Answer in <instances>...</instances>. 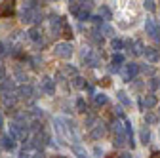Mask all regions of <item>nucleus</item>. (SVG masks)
<instances>
[{
	"label": "nucleus",
	"instance_id": "nucleus-1",
	"mask_svg": "<svg viewBox=\"0 0 160 158\" xmlns=\"http://www.w3.org/2000/svg\"><path fill=\"white\" fill-rule=\"evenodd\" d=\"M120 71V76H122V80L124 82H132V78L139 72V65L137 63H126L118 69Z\"/></svg>",
	"mask_w": 160,
	"mask_h": 158
},
{
	"label": "nucleus",
	"instance_id": "nucleus-2",
	"mask_svg": "<svg viewBox=\"0 0 160 158\" xmlns=\"http://www.w3.org/2000/svg\"><path fill=\"white\" fill-rule=\"evenodd\" d=\"M53 53H55V57H59V59H71V55H72V46H71V42H59V44H55Z\"/></svg>",
	"mask_w": 160,
	"mask_h": 158
},
{
	"label": "nucleus",
	"instance_id": "nucleus-3",
	"mask_svg": "<svg viewBox=\"0 0 160 158\" xmlns=\"http://www.w3.org/2000/svg\"><path fill=\"white\" fill-rule=\"evenodd\" d=\"M145 31L147 34H151L156 42H160V29H158V23L154 21L152 17H147V21H145Z\"/></svg>",
	"mask_w": 160,
	"mask_h": 158
},
{
	"label": "nucleus",
	"instance_id": "nucleus-4",
	"mask_svg": "<svg viewBox=\"0 0 160 158\" xmlns=\"http://www.w3.org/2000/svg\"><path fill=\"white\" fill-rule=\"evenodd\" d=\"M15 13V2H0V17H12Z\"/></svg>",
	"mask_w": 160,
	"mask_h": 158
},
{
	"label": "nucleus",
	"instance_id": "nucleus-5",
	"mask_svg": "<svg viewBox=\"0 0 160 158\" xmlns=\"http://www.w3.org/2000/svg\"><path fill=\"white\" fill-rule=\"evenodd\" d=\"M124 46H128V48H130V52H132L133 55H143V52H145V46H143V42H141V40H135V42H126Z\"/></svg>",
	"mask_w": 160,
	"mask_h": 158
},
{
	"label": "nucleus",
	"instance_id": "nucleus-6",
	"mask_svg": "<svg viewBox=\"0 0 160 158\" xmlns=\"http://www.w3.org/2000/svg\"><path fill=\"white\" fill-rule=\"evenodd\" d=\"M84 61H86L88 67H99V65H101V57H99L97 52H90V53L84 57Z\"/></svg>",
	"mask_w": 160,
	"mask_h": 158
},
{
	"label": "nucleus",
	"instance_id": "nucleus-7",
	"mask_svg": "<svg viewBox=\"0 0 160 158\" xmlns=\"http://www.w3.org/2000/svg\"><path fill=\"white\" fill-rule=\"evenodd\" d=\"M143 55L147 57L149 63H158V61H160V52H158L156 48H145Z\"/></svg>",
	"mask_w": 160,
	"mask_h": 158
},
{
	"label": "nucleus",
	"instance_id": "nucleus-8",
	"mask_svg": "<svg viewBox=\"0 0 160 158\" xmlns=\"http://www.w3.org/2000/svg\"><path fill=\"white\" fill-rule=\"evenodd\" d=\"M17 93H19V97H21V99H32V97H36V95H34V88L29 86V84L21 86V88L17 90Z\"/></svg>",
	"mask_w": 160,
	"mask_h": 158
},
{
	"label": "nucleus",
	"instance_id": "nucleus-9",
	"mask_svg": "<svg viewBox=\"0 0 160 158\" xmlns=\"http://www.w3.org/2000/svg\"><path fill=\"white\" fill-rule=\"evenodd\" d=\"M15 101H17V95H13L12 91H4L2 93V103L6 109H13L15 107Z\"/></svg>",
	"mask_w": 160,
	"mask_h": 158
},
{
	"label": "nucleus",
	"instance_id": "nucleus-10",
	"mask_svg": "<svg viewBox=\"0 0 160 158\" xmlns=\"http://www.w3.org/2000/svg\"><path fill=\"white\" fill-rule=\"evenodd\" d=\"M105 133H107V126L97 124V126H93V130L90 131V137H92V139H101Z\"/></svg>",
	"mask_w": 160,
	"mask_h": 158
},
{
	"label": "nucleus",
	"instance_id": "nucleus-11",
	"mask_svg": "<svg viewBox=\"0 0 160 158\" xmlns=\"http://www.w3.org/2000/svg\"><path fill=\"white\" fill-rule=\"evenodd\" d=\"M42 90L46 91V93H53L55 91V80H52L50 76H42Z\"/></svg>",
	"mask_w": 160,
	"mask_h": 158
},
{
	"label": "nucleus",
	"instance_id": "nucleus-12",
	"mask_svg": "<svg viewBox=\"0 0 160 158\" xmlns=\"http://www.w3.org/2000/svg\"><path fill=\"white\" fill-rule=\"evenodd\" d=\"M63 76H76V67H72V65H65L61 71H59L57 72V78H59V80H63Z\"/></svg>",
	"mask_w": 160,
	"mask_h": 158
},
{
	"label": "nucleus",
	"instance_id": "nucleus-13",
	"mask_svg": "<svg viewBox=\"0 0 160 158\" xmlns=\"http://www.w3.org/2000/svg\"><path fill=\"white\" fill-rule=\"evenodd\" d=\"M59 34H61L63 38H67V40H71V38L74 36V34H72V29H71V25L65 21V19L61 21V29H59Z\"/></svg>",
	"mask_w": 160,
	"mask_h": 158
},
{
	"label": "nucleus",
	"instance_id": "nucleus-14",
	"mask_svg": "<svg viewBox=\"0 0 160 158\" xmlns=\"http://www.w3.org/2000/svg\"><path fill=\"white\" fill-rule=\"evenodd\" d=\"M122 63H124V55L122 53H114L112 55V61H111V71H118L120 67H122Z\"/></svg>",
	"mask_w": 160,
	"mask_h": 158
},
{
	"label": "nucleus",
	"instance_id": "nucleus-15",
	"mask_svg": "<svg viewBox=\"0 0 160 158\" xmlns=\"http://www.w3.org/2000/svg\"><path fill=\"white\" fill-rule=\"evenodd\" d=\"M143 105L147 107V109H152V107H156L158 105V99H156V95L154 93H149L145 99H143Z\"/></svg>",
	"mask_w": 160,
	"mask_h": 158
},
{
	"label": "nucleus",
	"instance_id": "nucleus-16",
	"mask_svg": "<svg viewBox=\"0 0 160 158\" xmlns=\"http://www.w3.org/2000/svg\"><path fill=\"white\" fill-rule=\"evenodd\" d=\"M2 147L8 149V151H13V147H15V139H13L12 135H4V137H2Z\"/></svg>",
	"mask_w": 160,
	"mask_h": 158
},
{
	"label": "nucleus",
	"instance_id": "nucleus-17",
	"mask_svg": "<svg viewBox=\"0 0 160 158\" xmlns=\"http://www.w3.org/2000/svg\"><path fill=\"white\" fill-rule=\"evenodd\" d=\"M116 97H118V101L122 103L124 107H130V105H132V101H130V97H128V93H126V91H122V90L116 91Z\"/></svg>",
	"mask_w": 160,
	"mask_h": 158
},
{
	"label": "nucleus",
	"instance_id": "nucleus-18",
	"mask_svg": "<svg viewBox=\"0 0 160 158\" xmlns=\"http://www.w3.org/2000/svg\"><path fill=\"white\" fill-rule=\"evenodd\" d=\"M72 86H74L76 90H84V88H86V78H82V76L76 74V76L72 78Z\"/></svg>",
	"mask_w": 160,
	"mask_h": 158
},
{
	"label": "nucleus",
	"instance_id": "nucleus-19",
	"mask_svg": "<svg viewBox=\"0 0 160 158\" xmlns=\"http://www.w3.org/2000/svg\"><path fill=\"white\" fill-rule=\"evenodd\" d=\"M93 103H95V107L107 105V95H103V93H93Z\"/></svg>",
	"mask_w": 160,
	"mask_h": 158
},
{
	"label": "nucleus",
	"instance_id": "nucleus-20",
	"mask_svg": "<svg viewBox=\"0 0 160 158\" xmlns=\"http://www.w3.org/2000/svg\"><path fill=\"white\" fill-rule=\"evenodd\" d=\"M99 34H105V36H112L114 34V31H112V27L111 25H107V23H101V27H99Z\"/></svg>",
	"mask_w": 160,
	"mask_h": 158
},
{
	"label": "nucleus",
	"instance_id": "nucleus-21",
	"mask_svg": "<svg viewBox=\"0 0 160 158\" xmlns=\"http://www.w3.org/2000/svg\"><path fill=\"white\" fill-rule=\"evenodd\" d=\"M156 122H158V114H154V112H149V111H147V114H145V124L154 126Z\"/></svg>",
	"mask_w": 160,
	"mask_h": 158
},
{
	"label": "nucleus",
	"instance_id": "nucleus-22",
	"mask_svg": "<svg viewBox=\"0 0 160 158\" xmlns=\"http://www.w3.org/2000/svg\"><path fill=\"white\" fill-rule=\"evenodd\" d=\"M76 111H78V112H82V114L88 112V105H86V101L82 99V97H78V99H76Z\"/></svg>",
	"mask_w": 160,
	"mask_h": 158
},
{
	"label": "nucleus",
	"instance_id": "nucleus-23",
	"mask_svg": "<svg viewBox=\"0 0 160 158\" xmlns=\"http://www.w3.org/2000/svg\"><path fill=\"white\" fill-rule=\"evenodd\" d=\"M139 137H141V143H143V145L151 143V131H149V128H143L141 133H139Z\"/></svg>",
	"mask_w": 160,
	"mask_h": 158
},
{
	"label": "nucleus",
	"instance_id": "nucleus-24",
	"mask_svg": "<svg viewBox=\"0 0 160 158\" xmlns=\"http://www.w3.org/2000/svg\"><path fill=\"white\" fill-rule=\"evenodd\" d=\"M40 36H42V32H40L36 27H32V29L29 31V38H31V40H34V42H40Z\"/></svg>",
	"mask_w": 160,
	"mask_h": 158
},
{
	"label": "nucleus",
	"instance_id": "nucleus-25",
	"mask_svg": "<svg viewBox=\"0 0 160 158\" xmlns=\"http://www.w3.org/2000/svg\"><path fill=\"white\" fill-rule=\"evenodd\" d=\"M124 139H128V137L124 135V133H114V147H122L124 145Z\"/></svg>",
	"mask_w": 160,
	"mask_h": 158
},
{
	"label": "nucleus",
	"instance_id": "nucleus-26",
	"mask_svg": "<svg viewBox=\"0 0 160 158\" xmlns=\"http://www.w3.org/2000/svg\"><path fill=\"white\" fill-rule=\"evenodd\" d=\"M111 48H112L114 52H120V50H124V42H122V40H118V38H112Z\"/></svg>",
	"mask_w": 160,
	"mask_h": 158
},
{
	"label": "nucleus",
	"instance_id": "nucleus-27",
	"mask_svg": "<svg viewBox=\"0 0 160 158\" xmlns=\"http://www.w3.org/2000/svg\"><path fill=\"white\" fill-rule=\"evenodd\" d=\"M99 17H103V19H111V17H112V13H111V10H109L107 6H101V8H99Z\"/></svg>",
	"mask_w": 160,
	"mask_h": 158
},
{
	"label": "nucleus",
	"instance_id": "nucleus-28",
	"mask_svg": "<svg viewBox=\"0 0 160 158\" xmlns=\"http://www.w3.org/2000/svg\"><path fill=\"white\" fill-rule=\"evenodd\" d=\"M72 152L78 156V158H88V154H86V151L82 149V147H78V145H74L72 147Z\"/></svg>",
	"mask_w": 160,
	"mask_h": 158
},
{
	"label": "nucleus",
	"instance_id": "nucleus-29",
	"mask_svg": "<svg viewBox=\"0 0 160 158\" xmlns=\"http://www.w3.org/2000/svg\"><path fill=\"white\" fill-rule=\"evenodd\" d=\"M80 6H82V2H71V4H69V12L76 15V13L80 12Z\"/></svg>",
	"mask_w": 160,
	"mask_h": 158
},
{
	"label": "nucleus",
	"instance_id": "nucleus-30",
	"mask_svg": "<svg viewBox=\"0 0 160 158\" xmlns=\"http://www.w3.org/2000/svg\"><path fill=\"white\" fill-rule=\"evenodd\" d=\"M143 6H145V10H149V12H154L156 2H152V0H147V2H143Z\"/></svg>",
	"mask_w": 160,
	"mask_h": 158
},
{
	"label": "nucleus",
	"instance_id": "nucleus-31",
	"mask_svg": "<svg viewBox=\"0 0 160 158\" xmlns=\"http://www.w3.org/2000/svg\"><path fill=\"white\" fill-rule=\"evenodd\" d=\"M139 71H143L145 74H154V69L151 65H141V67H139Z\"/></svg>",
	"mask_w": 160,
	"mask_h": 158
},
{
	"label": "nucleus",
	"instance_id": "nucleus-32",
	"mask_svg": "<svg viewBox=\"0 0 160 158\" xmlns=\"http://www.w3.org/2000/svg\"><path fill=\"white\" fill-rule=\"evenodd\" d=\"M92 40H93L95 44H103V36L99 34V32H93V34H92Z\"/></svg>",
	"mask_w": 160,
	"mask_h": 158
},
{
	"label": "nucleus",
	"instance_id": "nucleus-33",
	"mask_svg": "<svg viewBox=\"0 0 160 158\" xmlns=\"http://www.w3.org/2000/svg\"><path fill=\"white\" fill-rule=\"evenodd\" d=\"M149 88H151V90H156V88H160L158 78H151V80H149Z\"/></svg>",
	"mask_w": 160,
	"mask_h": 158
},
{
	"label": "nucleus",
	"instance_id": "nucleus-34",
	"mask_svg": "<svg viewBox=\"0 0 160 158\" xmlns=\"http://www.w3.org/2000/svg\"><path fill=\"white\" fill-rule=\"evenodd\" d=\"M93 122H95V116L90 114V116L86 118V126H88V128H93Z\"/></svg>",
	"mask_w": 160,
	"mask_h": 158
},
{
	"label": "nucleus",
	"instance_id": "nucleus-35",
	"mask_svg": "<svg viewBox=\"0 0 160 158\" xmlns=\"http://www.w3.org/2000/svg\"><path fill=\"white\" fill-rule=\"evenodd\" d=\"M31 63H32V69H38V65L42 63V59H40V57H32V59H31Z\"/></svg>",
	"mask_w": 160,
	"mask_h": 158
},
{
	"label": "nucleus",
	"instance_id": "nucleus-36",
	"mask_svg": "<svg viewBox=\"0 0 160 158\" xmlns=\"http://www.w3.org/2000/svg\"><path fill=\"white\" fill-rule=\"evenodd\" d=\"M99 86H105V88H107V86H111V78H109V76L101 78V80H99Z\"/></svg>",
	"mask_w": 160,
	"mask_h": 158
},
{
	"label": "nucleus",
	"instance_id": "nucleus-37",
	"mask_svg": "<svg viewBox=\"0 0 160 158\" xmlns=\"http://www.w3.org/2000/svg\"><path fill=\"white\" fill-rule=\"evenodd\" d=\"M15 76L19 78V82H27V74H23L21 71H17V72H15Z\"/></svg>",
	"mask_w": 160,
	"mask_h": 158
},
{
	"label": "nucleus",
	"instance_id": "nucleus-38",
	"mask_svg": "<svg viewBox=\"0 0 160 158\" xmlns=\"http://www.w3.org/2000/svg\"><path fill=\"white\" fill-rule=\"evenodd\" d=\"M19 158H32V156H31V152H29V149H23L21 152H19Z\"/></svg>",
	"mask_w": 160,
	"mask_h": 158
},
{
	"label": "nucleus",
	"instance_id": "nucleus-39",
	"mask_svg": "<svg viewBox=\"0 0 160 158\" xmlns=\"http://www.w3.org/2000/svg\"><path fill=\"white\" fill-rule=\"evenodd\" d=\"M92 21H93V25H97V27H101V17H99V15L92 17Z\"/></svg>",
	"mask_w": 160,
	"mask_h": 158
},
{
	"label": "nucleus",
	"instance_id": "nucleus-40",
	"mask_svg": "<svg viewBox=\"0 0 160 158\" xmlns=\"http://www.w3.org/2000/svg\"><path fill=\"white\" fill-rule=\"evenodd\" d=\"M4 78H6V69H4L2 65H0V82H2Z\"/></svg>",
	"mask_w": 160,
	"mask_h": 158
},
{
	"label": "nucleus",
	"instance_id": "nucleus-41",
	"mask_svg": "<svg viewBox=\"0 0 160 158\" xmlns=\"http://www.w3.org/2000/svg\"><path fill=\"white\" fill-rule=\"evenodd\" d=\"M93 154H95V156H103V151L99 149V147H95V149H93Z\"/></svg>",
	"mask_w": 160,
	"mask_h": 158
},
{
	"label": "nucleus",
	"instance_id": "nucleus-42",
	"mask_svg": "<svg viewBox=\"0 0 160 158\" xmlns=\"http://www.w3.org/2000/svg\"><path fill=\"white\" fill-rule=\"evenodd\" d=\"M32 158H44V152H42V151H38V152H34Z\"/></svg>",
	"mask_w": 160,
	"mask_h": 158
},
{
	"label": "nucleus",
	"instance_id": "nucleus-43",
	"mask_svg": "<svg viewBox=\"0 0 160 158\" xmlns=\"http://www.w3.org/2000/svg\"><path fill=\"white\" fill-rule=\"evenodd\" d=\"M149 158H160V152H158V151H154V152H152Z\"/></svg>",
	"mask_w": 160,
	"mask_h": 158
},
{
	"label": "nucleus",
	"instance_id": "nucleus-44",
	"mask_svg": "<svg viewBox=\"0 0 160 158\" xmlns=\"http://www.w3.org/2000/svg\"><path fill=\"white\" fill-rule=\"evenodd\" d=\"M0 55H6V50H4V46H2V42H0Z\"/></svg>",
	"mask_w": 160,
	"mask_h": 158
},
{
	"label": "nucleus",
	"instance_id": "nucleus-45",
	"mask_svg": "<svg viewBox=\"0 0 160 158\" xmlns=\"http://www.w3.org/2000/svg\"><path fill=\"white\" fill-rule=\"evenodd\" d=\"M107 158H120V156L116 152H111V154H107Z\"/></svg>",
	"mask_w": 160,
	"mask_h": 158
},
{
	"label": "nucleus",
	"instance_id": "nucleus-46",
	"mask_svg": "<svg viewBox=\"0 0 160 158\" xmlns=\"http://www.w3.org/2000/svg\"><path fill=\"white\" fill-rule=\"evenodd\" d=\"M2 126H4V118H2V114H0V130H2Z\"/></svg>",
	"mask_w": 160,
	"mask_h": 158
},
{
	"label": "nucleus",
	"instance_id": "nucleus-47",
	"mask_svg": "<svg viewBox=\"0 0 160 158\" xmlns=\"http://www.w3.org/2000/svg\"><path fill=\"white\" fill-rule=\"evenodd\" d=\"M158 114H160V105H158Z\"/></svg>",
	"mask_w": 160,
	"mask_h": 158
},
{
	"label": "nucleus",
	"instance_id": "nucleus-48",
	"mask_svg": "<svg viewBox=\"0 0 160 158\" xmlns=\"http://www.w3.org/2000/svg\"><path fill=\"white\" fill-rule=\"evenodd\" d=\"M55 158H63V156H55Z\"/></svg>",
	"mask_w": 160,
	"mask_h": 158
}]
</instances>
